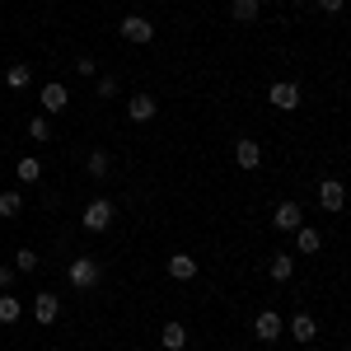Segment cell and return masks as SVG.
Segmentation results:
<instances>
[{"mask_svg":"<svg viewBox=\"0 0 351 351\" xmlns=\"http://www.w3.org/2000/svg\"><path fill=\"white\" fill-rule=\"evenodd\" d=\"M112 220H117V206H112L108 197H94V202H84L80 225L89 230V234H104V230H112Z\"/></svg>","mask_w":351,"mask_h":351,"instance_id":"obj_2","label":"cell"},{"mask_svg":"<svg viewBox=\"0 0 351 351\" xmlns=\"http://www.w3.org/2000/svg\"><path fill=\"white\" fill-rule=\"evenodd\" d=\"M160 347H164V351H188V324L169 319V324L160 328Z\"/></svg>","mask_w":351,"mask_h":351,"instance_id":"obj_15","label":"cell"},{"mask_svg":"<svg viewBox=\"0 0 351 351\" xmlns=\"http://www.w3.org/2000/svg\"><path fill=\"white\" fill-rule=\"evenodd\" d=\"M164 271H169V281H197V258L192 253H169V263H164Z\"/></svg>","mask_w":351,"mask_h":351,"instance_id":"obj_13","label":"cell"},{"mask_svg":"<svg viewBox=\"0 0 351 351\" xmlns=\"http://www.w3.org/2000/svg\"><path fill=\"white\" fill-rule=\"evenodd\" d=\"M94 94L108 104V99H117V75H99V84H94Z\"/></svg>","mask_w":351,"mask_h":351,"instance_id":"obj_24","label":"cell"},{"mask_svg":"<svg viewBox=\"0 0 351 351\" xmlns=\"http://www.w3.org/2000/svg\"><path fill=\"white\" fill-rule=\"evenodd\" d=\"M28 80H33V66H24V61L5 66V84H10V89H28Z\"/></svg>","mask_w":351,"mask_h":351,"instance_id":"obj_16","label":"cell"},{"mask_svg":"<svg viewBox=\"0 0 351 351\" xmlns=\"http://www.w3.org/2000/svg\"><path fill=\"white\" fill-rule=\"evenodd\" d=\"M24 211V197L19 192H0V220H14Z\"/></svg>","mask_w":351,"mask_h":351,"instance_id":"obj_20","label":"cell"},{"mask_svg":"<svg viewBox=\"0 0 351 351\" xmlns=\"http://www.w3.org/2000/svg\"><path fill=\"white\" fill-rule=\"evenodd\" d=\"M19 319H24V304H19V295L5 291L0 295V324H19Z\"/></svg>","mask_w":351,"mask_h":351,"instance_id":"obj_18","label":"cell"},{"mask_svg":"<svg viewBox=\"0 0 351 351\" xmlns=\"http://www.w3.org/2000/svg\"><path fill=\"white\" fill-rule=\"evenodd\" d=\"M136 351H145V347H136Z\"/></svg>","mask_w":351,"mask_h":351,"instance_id":"obj_29","label":"cell"},{"mask_svg":"<svg viewBox=\"0 0 351 351\" xmlns=\"http://www.w3.org/2000/svg\"><path fill=\"white\" fill-rule=\"evenodd\" d=\"M267 281L271 286H291V281H295V253H271L267 258Z\"/></svg>","mask_w":351,"mask_h":351,"instance_id":"obj_10","label":"cell"},{"mask_svg":"<svg viewBox=\"0 0 351 351\" xmlns=\"http://www.w3.org/2000/svg\"><path fill=\"white\" fill-rule=\"evenodd\" d=\"M33 319L43 328H56V319H61V295L56 291H38V300H33Z\"/></svg>","mask_w":351,"mask_h":351,"instance_id":"obj_9","label":"cell"},{"mask_svg":"<svg viewBox=\"0 0 351 351\" xmlns=\"http://www.w3.org/2000/svg\"><path fill=\"white\" fill-rule=\"evenodd\" d=\"M66 108H71V89L61 80H47L43 84V117H61Z\"/></svg>","mask_w":351,"mask_h":351,"instance_id":"obj_8","label":"cell"},{"mask_svg":"<svg viewBox=\"0 0 351 351\" xmlns=\"http://www.w3.org/2000/svg\"><path fill=\"white\" fill-rule=\"evenodd\" d=\"M291 337H295L300 347H309V342H314V337H319V319H314V314H309V309H295V314H291Z\"/></svg>","mask_w":351,"mask_h":351,"instance_id":"obj_12","label":"cell"},{"mask_svg":"<svg viewBox=\"0 0 351 351\" xmlns=\"http://www.w3.org/2000/svg\"><path fill=\"white\" fill-rule=\"evenodd\" d=\"M14 286V267H0V291H10Z\"/></svg>","mask_w":351,"mask_h":351,"instance_id":"obj_27","label":"cell"},{"mask_svg":"<svg viewBox=\"0 0 351 351\" xmlns=\"http://www.w3.org/2000/svg\"><path fill=\"white\" fill-rule=\"evenodd\" d=\"M155 112H160V99L155 94H132L127 99V122H150Z\"/></svg>","mask_w":351,"mask_h":351,"instance_id":"obj_14","label":"cell"},{"mask_svg":"<svg viewBox=\"0 0 351 351\" xmlns=\"http://www.w3.org/2000/svg\"><path fill=\"white\" fill-rule=\"evenodd\" d=\"M248 332H253V337H258L263 347H271V342H276V337L286 332V319H281V314H276L271 304H263V309L253 314V324H248Z\"/></svg>","mask_w":351,"mask_h":351,"instance_id":"obj_4","label":"cell"},{"mask_svg":"<svg viewBox=\"0 0 351 351\" xmlns=\"http://www.w3.org/2000/svg\"><path fill=\"white\" fill-rule=\"evenodd\" d=\"M300 225H304V206H300L295 197H291V202H281V206L271 211V230H281V234H295Z\"/></svg>","mask_w":351,"mask_h":351,"instance_id":"obj_7","label":"cell"},{"mask_svg":"<svg viewBox=\"0 0 351 351\" xmlns=\"http://www.w3.org/2000/svg\"><path fill=\"white\" fill-rule=\"evenodd\" d=\"M75 75H84V80H89V75H99V61H94L89 52H80V56H75Z\"/></svg>","mask_w":351,"mask_h":351,"instance_id":"obj_25","label":"cell"},{"mask_svg":"<svg viewBox=\"0 0 351 351\" xmlns=\"http://www.w3.org/2000/svg\"><path fill=\"white\" fill-rule=\"evenodd\" d=\"M28 136L33 141H52V122L47 117H28Z\"/></svg>","mask_w":351,"mask_h":351,"instance_id":"obj_23","label":"cell"},{"mask_svg":"<svg viewBox=\"0 0 351 351\" xmlns=\"http://www.w3.org/2000/svg\"><path fill=\"white\" fill-rule=\"evenodd\" d=\"M14 173H19V178H24V183H38V178H43V164L33 160V155H24V160L14 164Z\"/></svg>","mask_w":351,"mask_h":351,"instance_id":"obj_21","label":"cell"},{"mask_svg":"<svg viewBox=\"0 0 351 351\" xmlns=\"http://www.w3.org/2000/svg\"><path fill=\"white\" fill-rule=\"evenodd\" d=\"M295 5H309V0H295Z\"/></svg>","mask_w":351,"mask_h":351,"instance_id":"obj_28","label":"cell"},{"mask_svg":"<svg viewBox=\"0 0 351 351\" xmlns=\"http://www.w3.org/2000/svg\"><path fill=\"white\" fill-rule=\"evenodd\" d=\"M66 281H71V291H99V281H104V267H99V258H89V253H75V258H71V271H66Z\"/></svg>","mask_w":351,"mask_h":351,"instance_id":"obj_1","label":"cell"},{"mask_svg":"<svg viewBox=\"0 0 351 351\" xmlns=\"http://www.w3.org/2000/svg\"><path fill=\"white\" fill-rule=\"evenodd\" d=\"M267 104H271L276 112H295L300 104H304V94H300L295 80H271V84H267Z\"/></svg>","mask_w":351,"mask_h":351,"instance_id":"obj_5","label":"cell"},{"mask_svg":"<svg viewBox=\"0 0 351 351\" xmlns=\"http://www.w3.org/2000/svg\"><path fill=\"white\" fill-rule=\"evenodd\" d=\"M117 38L132 43V47H150V43H155V24H150L145 14H122V19H117Z\"/></svg>","mask_w":351,"mask_h":351,"instance_id":"obj_3","label":"cell"},{"mask_svg":"<svg viewBox=\"0 0 351 351\" xmlns=\"http://www.w3.org/2000/svg\"><path fill=\"white\" fill-rule=\"evenodd\" d=\"M295 248H300V253H319V248H324V234L309 230V225H300V230H295Z\"/></svg>","mask_w":351,"mask_h":351,"instance_id":"obj_17","label":"cell"},{"mask_svg":"<svg viewBox=\"0 0 351 351\" xmlns=\"http://www.w3.org/2000/svg\"><path fill=\"white\" fill-rule=\"evenodd\" d=\"M314 5H319L324 14H342V0H314Z\"/></svg>","mask_w":351,"mask_h":351,"instance_id":"obj_26","label":"cell"},{"mask_svg":"<svg viewBox=\"0 0 351 351\" xmlns=\"http://www.w3.org/2000/svg\"><path fill=\"white\" fill-rule=\"evenodd\" d=\"M84 169H89V178H104V173L112 169L108 150H89V160H84Z\"/></svg>","mask_w":351,"mask_h":351,"instance_id":"obj_19","label":"cell"},{"mask_svg":"<svg viewBox=\"0 0 351 351\" xmlns=\"http://www.w3.org/2000/svg\"><path fill=\"white\" fill-rule=\"evenodd\" d=\"M234 164H239L243 173H258V169H263V141L239 136V141H234Z\"/></svg>","mask_w":351,"mask_h":351,"instance_id":"obj_6","label":"cell"},{"mask_svg":"<svg viewBox=\"0 0 351 351\" xmlns=\"http://www.w3.org/2000/svg\"><path fill=\"white\" fill-rule=\"evenodd\" d=\"M38 267H43V258L33 248H14V271H38Z\"/></svg>","mask_w":351,"mask_h":351,"instance_id":"obj_22","label":"cell"},{"mask_svg":"<svg viewBox=\"0 0 351 351\" xmlns=\"http://www.w3.org/2000/svg\"><path fill=\"white\" fill-rule=\"evenodd\" d=\"M319 206L332 211V216L347 206V188H342V178H319Z\"/></svg>","mask_w":351,"mask_h":351,"instance_id":"obj_11","label":"cell"}]
</instances>
